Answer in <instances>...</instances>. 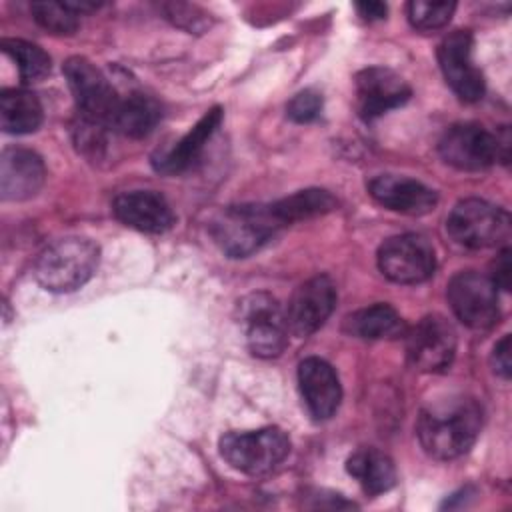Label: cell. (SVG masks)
Instances as JSON below:
<instances>
[{"instance_id": "obj_20", "label": "cell", "mask_w": 512, "mask_h": 512, "mask_svg": "<svg viewBox=\"0 0 512 512\" xmlns=\"http://www.w3.org/2000/svg\"><path fill=\"white\" fill-rule=\"evenodd\" d=\"M348 474L370 496L388 492L396 484V466L392 458L376 448H360L346 462Z\"/></svg>"}, {"instance_id": "obj_10", "label": "cell", "mask_w": 512, "mask_h": 512, "mask_svg": "<svg viewBox=\"0 0 512 512\" xmlns=\"http://www.w3.org/2000/svg\"><path fill=\"white\" fill-rule=\"evenodd\" d=\"M378 268L396 284L424 282L436 268L434 248L420 234L392 236L378 250Z\"/></svg>"}, {"instance_id": "obj_3", "label": "cell", "mask_w": 512, "mask_h": 512, "mask_svg": "<svg viewBox=\"0 0 512 512\" xmlns=\"http://www.w3.org/2000/svg\"><path fill=\"white\" fill-rule=\"evenodd\" d=\"M280 228L272 204H240L224 208L210 224L220 250L232 258H246L266 244Z\"/></svg>"}, {"instance_id": "obj_16", "label": "cell", "mask_w": 512, "mask_h": 512, "mask_svg": "<svg viewBox=\"0 0 512 512\" xmlns=\"http://www.w3.org/2000/svg\"><path fill=\"white\" fill-rule=\"evenodd\" d=\"M112 212L122 224L146 234H162L176 222L168 200L154 190H132L118 194L114 198Z\"/></svg>"}, {"instance_id": "obj_26", "label": "cell", "mask_w": 512, "mask_h": 512, "mask_svg": "<svg viewBox=\"0 0 512 512\" xmlns=\"http://www.w3.org/2000/svg\"><path fill=\"white\" fill-rule=\"evenodd\" d=\"M30 12L34 20L52 34H74L80 26V14L74 12L68 2H32Z\"/></svg>"}, {"instance_id": "obj_22", "label": "cell", "mask_w": 512, "mask_h": 512, "mask_svg": "<svg viewBox=\"0 0 512 512\" xmlns=\"http://www.w3.org/2000/svg\"><path fill=\"white\" fill-rule=\"evenodd\" d=\"M160 118L162 108L154 98L146 94H130L120 98L110 128L128 138H142L154 130Z\"/></svg>"}, {"instance_id": "obj_30", "label": "cell", "mask_w": 512, "mask_h": 512, "mask_svg": "<svg viewBox=\"0 0 512 512\" xmlns=\"http://www.w3.org/2000/svg\"><path fill=\"white\" fill-rule=\"evenodd\" d=\"M510 250L504 248L496 260H494V266H492V274H490V280L496 284V288H502V290H510Z\"/></svg>"}, {"instance_id": "obj_28", "label": "cell", "mask_w": 512, "mask_h": 512, "mask_svg": "<svg viewBox=\"0 0 512 512\" xmlns=\"http://www.w3.org/2000/svg\"><path fill=\"white\" fill-rule=\"evenodd\" d=\"M322 112V96L314 90H302L298 92L286 106V114L290 120L304 124L312 122L320 116Z\"/></svg>"}, {"instance_id": "obj_11", "label": "cell", "mask_w": 512, "mask_h": 512, "mask_svg": "<svg viewBox=\"0 0 512 512\" xmlns=\"http://www.w3.org/2000/svg\"><path fill=\"white\" fill-rule=\"evenodd\" d=\"M456 354V330L440 314H428L406 334L408 362L420 372L446 370Z\"/></svg>"}, {"instance_id": "obj_14", "label": "cell", "mask_w": 512, "mask_h": 512, "mask_svg": "<svg viewBox=\"0 0 512 512\" xmlns=\"http://www.w3.org/2000/svg\"><path fill=\"white\" fill-rule=\"evenodd\" d=\"M354 90L356 110L366 122L402 106L412 94L402 76L382 66H370L358 72L354 78Z\"/></svg>"}, {"instance_id": "obj_25", "label": "cell", "mask_w": 512, "mask_h": 512, "mask_svg": "<svg viewBox=\"0 0 512 512\" xmlns=\"http://www.w3.org/2000/svg\"><path fill=\"white\" fill-rule=\"evenodd\" d=\"M0 48L16 64L22 82H38L50 72V56L32 42L20 38H4Z\"/></svg>"}, {"instance_id": "obj_4", "label": "cell", "mask_w": 512, "mask_h": 512, "mask_svg": "<svg viewBox=\"0 0 512 512\" xmlns=\"http://www.w3.org/2000/svg\"><path fill=\"white\" fill-rule=\"evenodd\" d=\"M438 152L442 160L458 170L478 172L492 166L496 160L504 164L510 158V132L504 126L500 134L488 132L474 122L452 124L444 130Z\"/></svg>"}, {"instance_id": "obj_2", "label": "cell", "mask_w": 512, "mask_h": 512, "mask_svg": "<svg viewBox=\"0 0 512 512\" xmlns=\"http://www.w3.org/2000/svg\"><path fill=\"white\" fill-rule=\"evenodd\" d=\"M100 248L80 236L58 238L36 258L34 276L50 292H74L82 288L96 272Z\"/></svg>"}, {"instance_id": "obj_5", "label": "cell", "mask_w": 512, "mask_h": 512, "mask_svg": "<svg viewBox=\"0 0 512 512\" xmlns=\"http://www.w3.org/2000/svg\"><path fill=\"white\" fill-rule=\"evenodd\" d=\"M238 322L250 352L258 358H276L288 344L286 310L268 292H252L238 302Z\"/></svg>"}, {"instance_id": "obj_29", "label": "cell", "mask_w": 512, "mask_h": 512, "mask_svg": "<svg viewBox=\"0 0 512 512\" xmlns=\"http://www.w3.org/2000/svg\"><path fill=\"white\" fill-rule=\"evenodd\" d=\"M492 368L498 376H502L504 380L510 378L512 372V360H510V334H504L500 342H496L494 350H492Z\"/></svg>"}, {"instance_id": "obj_13", "label": "cell", "mask_w": 512, "mask_h": 512, "mask_svg": "<svg viewBox=\"0 0 512 512\" xmlns=\"http://www.w3.org/2000/svg\"><path fill=\"white\" fill-rule=\"evenodd\" d=\"M336 300L338 294L330 276L320 274L302 282L284 308L290 332L300 338L316 332L332 314Z\"/></svg>"}, {"instance_id": "obj_8", "label": "cell", "mask_w": 512, "mask_h": 512, "mask_svg": "<svg viewBox=\"0 0 512 512\" xmlns=\"http://www.w3.org/2000/svg\"><path fill=\"white\" fill-rule=\"evenodd\" d=\"M62 72L74 96L82 120L110 128L120 96L108 78L86 58L72 56L64 62Z\"/></svg>"}, {"instance_id": "obj_1", "label": "cell", "mask_w": 512, "mask_h": 512, "mask_svg": "<svg viewBox=\"0 0 512 512\" xmlns=\"http://www.w3.org/2000/svg\"><path fill=\"white\" fill-rule=\"evenodd\" d=\"M482 430V406L470 396H450L426 406L416 422V434L426 454L454 460L466 454Z\"/></svg>"}, {"instance_id": "obj_9", "label": "cell", "mask_w": 512, "mask_h": 512, "mask_svg": "<svg viewBox=\"0 0 512 512\" xmlns=\"http://www.w3.org/2000/svg\"><path fill=\"white\" fill-rule=\"evenodd\" d=\"M446 296L456 318L472 330H488L500 318L498 288L490 276L474 270L458 272L448 282Z\"/></svg>"}, {"instance_id": "obj_31", "label": "cell", "mask_w": 512, "mask_h": 512, "mask_svg": "<svg viewBox=\"0 0 512 512\" xmlns=\"http://www.w3.org/2000/svg\"><path fill=\"white\" fill-rule=\"evenodd\" d=\"M356 10L358 14L364 18V20H382L386 16V4L382 2H358L356 4Z\"/></svg>"}, {"instance_id": "obj_19", "label": "cell", "mask_w": 512, "mask_h": 512, "mask_svg": "<svg viewBox=\"0 0 512 512\" xmlns=\"http://www.w3.org/2000/svg\"><path fill=\"white\" fill-rule=\"evenodd\" d=\"M42 158L28 148H6L0 158V192L4 200L32 198L44 184Z\"/></svg>"}, {"instance_id": "obj_21", "label": "cell", "mask_w": 512, "mask_h": 512, "mask_svg": "<svg viewBox=\"0 0 512 512\" xmlns=\"http://www.w3.org/2000/svg\"><path fill=\"white\" fill-rule=\"evenodd\" d=\"M0 124L8 134H30L42 124V104L36 94L24 88L2 90Z\"/></svg>"}, {"instance_id": "obj_17", "label": "cell", "mask_w": 512, "mask_h": 512, "mask_svg": "<svg viewBox=\"0 0 512 512\" xmlns=\"http://www.w3.org/2000/svg\"><path fill=\"white\" fill-rule=\"evenodd\" d=\"M298 384L312 418L328 420L342 400V386L336 370L322 358L310 356L298 366Z\"/></svg>"}, {"instance_id": "obj_23", "label": "cell", "mask_w": 512, "mask_h": 512, "mask_svg": "<svg viewBox=\"0 0 512 512\" xmlns=\"http://www.w3.org/2000/svg\"><path fill=\"white\" fill-rule=\"evenodd\" d=\"M344 330L350 336L362 340H382L394 338L404 332V322L400 314L388 304H374L360 308L346 316Z\"/></svg>"}, {"instance_id": "obj_15", "label": "cell", "mask_w": 512, "mask_h": 512, "mask_svg": "<svg viewBox=\"0 0 512 512\" xmlns=\"http://www.w3.org/2000/svg\"><path fill=\"white\" fill-rule=\"evenodd\" d=\"M368 194L386 210L406 216H424L438 204V196L432 188L418 180L394 174L374 176L368 182Z\"/></svg>"}, {"instance_id": "obj_18", "label": "cell", "mask_w": 512, "mask_h": 512, "mask_svg": "<svg viewBox=\"0 0 512 512\" xmlns=\"http://www.w3.org/2000/svg\"><path fill=\"white\" fill-rule=\"evenodd\" d=\"M222 122V108H210L178 142L152 156V166L162 174H180L190 170L202 156L208 140Z\"/></svg>"}, {"instance_id": "obj_27", "label": "cell", "mask_w": 512, "mask_h": 512, "mask_svg": "<svg viewBox=\"0 0 512 512\" xmlns=\"http://www.w3.org/2000/svg\"><path fill=\"white\" fill-rule=\"evenodd\" d=\"M456 10L454 2H428L414 0L408 4V20L420 32H432L444 28Z\"/></svg>"}, {"instance_id": "obj_7", "label": "cell", "mask_w": 512, "mask_h": 512, "mask_svg": "<svg viewBox=\"0 0 512 512\" xmlns=\"http://www.w3.org/2000/svg\"><path fill=\"white\" fill-rule=\"evenodd\" d=\"M446 230L450 238L464 248H492L510 238V214L486 200L466 198L452 208Z\"/></svg>"}, {"instance_id": "obj_12", "label": "cell", "mask_w": 512, "mask_h": 512, "mask_svg": "<svg viewBox=\"0 0 512 512\" xmlns=\"http://www.w3.org/2000/svg\"><path fill=\"white\" fill-rule=\"evenodd\" d=\"M472 46L470 30H454L438 46V64L444 80L464 102H476L484 96V76L472 62Z\"/></svg>"}, {"instance_id": "obj_6", "label": "cell", "mask_w": 512, "mask_h": 512, "mask_svg": "<svg viewBox=\"0 0 512 512\" xmlns=\"http://www.w3.org/2000/svg\"><path fill=\"white\" fill-rule=\"evenodd\" d=\"M290 452V438L282 428L266 426L248 432H228L220 438V454L234 468L250 476L272 472Z\"/></svg>"}, {"instance_id": "obj_24", "label": "cell", "mask_w": 512, "mask_h": 512, "mask_svg": "<svg viewBox=\"0 0 512 512\" xmlns=\"http://www.w3.org/2000/svg\"><path fill=\"white\" fill-rule=\"evenodd\" d=\"M336 204L338 202L330 192L320 190V188H308V190H300L292 196H286L278 202H272V210H274L276 218L280 220V224L288 226L298 220L322 216V214L334 210Z\"/></svg>"}]
</instances>
